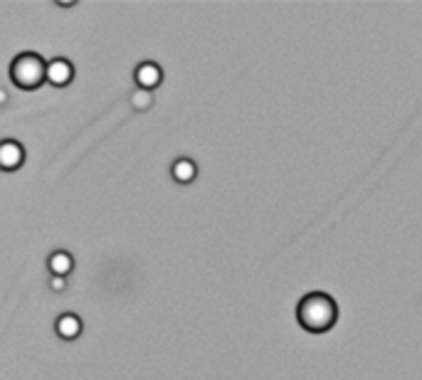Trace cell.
I'll return each mask as SVG.
<instances>
[{
    "instance_id": "52a82bcc",
    "label": "cell",
    "mask_w": 422,
    "mask_h": 380,
    "mask_svg": "<svg viewBox=\"0 0 422 380\" xmlns=\"http://www.w3.org/2000/svg\"><path fill=\"white\" fill-rule=\"evenodd\" d=\"M50 272H52L55 276H67L69 272H72V267H74V260H72V255L69 252H64V250H57V252H52L50 255Z\"/></svg>"
},
{
    "instance_id": "3957f363",
    "label": "cell",
    "mask_w": 422,
    "mask_h": 380,
    "mask_svg": "<svg viewBox=\"0 0 422 380\" xmlns=\"http://www.w3.org/2000/svg\"><path fill=\"white\" fill-rule=\"evenodd\" d=\"M74 77V67L69 64V59L57 57L47 62V82L55 84V87H67Z\"/></svg>"
},
{
    "instance_id": "9c48e42d",
    "label": "cell",
    "mask_w": 422,
    "mask_h": 380,
    "mask_svg": "<svg viewBox=\"0 0 422 380\" xmlns=\"http://www.w3.org/2000/svg\"><path fill=\"white\" fill-rule=\"evenodd\" d=\"M131 104H134V109H139V111L151 109V104H153L151 92H148V89H136V92L131 94Z\"/></svg>"
},
{
    "instance_id": "6da1fadb",
    "label": "cell",
    "mask_w": 422,
    "mask_h": 380,
    "mask_svg": "<svg viewBox=\"0 0 422 380\" xmlns=\"http://www.w3.org/2000/svg\"><path fill=\"white\" fill-rule=\"evenodd\" d=\"M297 318L307 331L311 334H323L334 326L339 318V307L328 294L323 292H311L307 297H302L297 307Z\"/></svg>"
},
{
    "instance_id": "8992f818",
    "label": "cell",
    "mask_w": 422,
    "mask_h": 380,
    "mask_svg": "<svg viewBox=\"0 0 422 380\" xmlns=\"http://www.w3.org/2000/svg\"><path fill=\"white\" fill-rule=\"evenodd\" d=\"M55 328H57V334L62 336L64 341H72L82 334V321H79V316H74V314H62V316L57 318V323H55Z\"/></svg>"
},
{
    "instance_id": "277c9868",
    "label": "cell",
    "mask_w": 422,
    "mask_h": 380,
    "mask_svg": "<svg viewBox=\"0 0 422 380\" xmlns=\"http://www.w3.org/2000/svg\"><path fill=\"white\" fill-rule=\"evenodd\" d=\"M22 161H25V151L17 141L6 139L0 143V166L6 171H15L17 166H22Z\"/></svg>"
},
{
    "instance_id": "7a4b0ae2",
    "label": "cell",
    "mask_w": 422,
    "mask_h": 380,
    "mask_svg": "<svg viewBox=\"0 0 422 380\" xmlns=\"http://www.w3.org/2000/svg\"><path fill=\"white\" fill-rule=\"evenodd\" d=\"M10 79L20 89H37L47 79V62L37 52H20L10 64Z\"/></svg>"
},
{
    "instance_id": "ba28073f",
    "label": "cell",
    "mask_w": 422,
    "mask_h": 380,
    "mask_svg": "<svg viewBox=\"0 0 422 380\" xmlns=\"http://www.w3.org/2000/svg\"><path fill=\"white\" fill-rule=\"evenodd\" d=\"M195 171H198V168H195V163L190 161V158H178L171 168L173 178H176L178 183H190L195 178Z\"/></svg>"
},
{
    "instance_id": "5b68a950",
    "label": "cell",
    "mask_w": 422,
    "mask_h": 380,
    "mask_svg": "<svg viewBox=\"0 0 422 380\" xmlns=\"http://www.w3.org/2000/svg\"><path fill=\"white\" fill-rule=\"evenodd\" d=\"M134 77H136V84H139V89H153V87H158V84H161L163 72H161V67H158V64L141 62L139 67H136Z\"/></svg>"
},
{
    "instance_id": "30bf717a",
    "label": "cell",
    "mask_w": 422,
    "mask_h": 380,
    "mask_svg": "<svg viewBox=\"0 0 422 380\" xmlns=\"http://www.w3.org/2000/svg\"><path fill=\"white\" fill-rule=\"evenodd\" d=\"M64 284H67V281H64V276H52V289H55V292H62Z\"/></svg>"
}]
</instances>
